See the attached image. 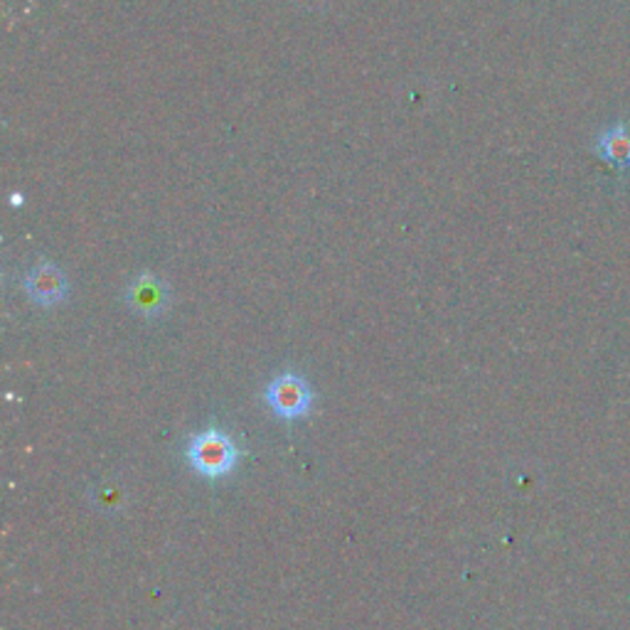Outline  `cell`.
Here are the masks:
<instances>
[{
	"label": "cell",
	"instance_id": "cell-4",
	"mask_svg": "<svg viewBox=\"0 0 630 630\" xmlns=\"http://www.w3.org/2000/svg\"><path fill=\"white\" fill-rule=\"evenodd\" d=\"M129 303L133 306V311H139L141 316H158L163 313L168 303V289L156 277H151V273H143V277H139L129 286Z\"/></svg>",
	"mask_w": 630,
	"mask_h": 630
},
{
	"label": "cell",
	"instance_id": "cell-2",
	"mask_svg": "<svg viewBox=\"0 0 630 630\" xmlns=\"http://www.w3.org/2000/svg\"><path fill=\"white\" fill-rule=\"evenodd\" d=\"M267 404L271 411L281 419H301L313 407V392L303 377H298L293 372H283L277 380H271L267 387Z\"/></svg>",
	"mask_w": 630,
	"mask_h": 630
},
{
	"label": "cell",
	"instance_id": "cell-3",
	"mask_svg": "<svg viewBox=\"0 0 630 630\" xmlns=\"http://www.w3.org/2000/svg\"><path fill=\"white\" fill-rule=\"evenodd\" d=\"M26 291L36 303L44 308H52L64 301L67 279L60 267L42 261L26 277Z\"/></svg>",
	"mask_w": 630,
	"mask_h": 630
},
{
	"label": "cell",
	"instance_id": "cell-1",
	"mask_svg": "<svg viewBox=\"0 0 630 630\" xmlns=\"http://www.w3.org/2000/svg\"><path fill=\"white\" fill-rule=\"evenodd\" d=\"M188 461L202 478H224L234 471L239 451L229 433L222 429H204L194 433L188 443Z\"/></svg>",
	"mask_w": 630,
	"mask_h": 630
}]
</instances>
